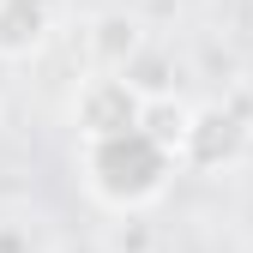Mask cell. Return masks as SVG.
<instances>
[{
	"label": "cell",
	"instance_id": "obj_1",
	"mask_svg": "<svg viewBox=\"0 0 253 253\" xmlns=\"http://www.w3.org/2000/svg\"><path fill=\"white\" fill-rule=\"evenodd\" d=\"M79 169H84V187L109 211H139L151 199H163V187L175 175V151L157 139L145 121H133V126H121V133L79 139Z\"/></svg>",
	"mask_w": 253,
	"mask_h": 253
},
{
	"label": "cell",
	"instance_id": "obj_2",
	"mask_svg": "<svg viewBox=\"0 0 253 253\" xmlns=\"http://www.w3.org/2000/svg\"><path fill=\"white\" fill-rule=\"evenodd\" d=\"M73 121H79V139H90V133H121V126L145 121V90L126 79V73H97V79H84L79 103H73Z\"/></svg>",
	"mask_w": 253,
	"mask_h": 253
},
{
	"label": "cell",
	"instance_id": "obj_3",
	"mask_svg": "<svg viewBox=\"0 0 253 253\" xmlns=\"http://www.w3.org/2000/svg\"><path fill=\"white\" fill-rule=\"evenodd\" d=\"M241 121L229 109H187V126H181V163L193 169H217L229 163V157L241 151Z\"/></svg>",
	"mask_w": 253,
	"mask_h": 253
},
{
	"label": "cell",
	"instance_id": "obj_4",
	"mask_svg": "<svg viewBox=\"0 0 253 253\" xmlns=\"http://www.w3.org/2000/svg\"><path fill=\"white\" fill-rule=\"evenodd\" d=\"M54 18H60V0H0V54L6 60L37 54L54 37Z\"/></svg>",
	"mask_w": 253,
	"mask_h": 253
},
{
	"label": "cell",
	"instance_id": "obj_5",
	"mask_svg": "<svg viewBox=\"0 0 253 253\" xmlns=\"http://www.w3.org/2000/svg\"><path fill=\"white\" fill-rule=\"evenodd\" d=\"M90 48H97V67H103V73H126V67H133V54L145 48L139 18L126 12V6L103 12V18H97V30H90Z\"/></svg>",
	"mask_w": 253,
	"mask_h": 253
},
{
	"label": "cell",
	"instance_id": "obj_6",
	"mask_svg": "<svg viewBox=\"0 0 253 253\" xmlns=\"http://www.w3.org/2000/svg\"><path fill=\"white\" fill-rule=\"evenodd\" d=\"M115 6H126V0H115Z\"/></svg>",
	"mask_w": 253,
	"mask_h": 253
}]
</instances>
